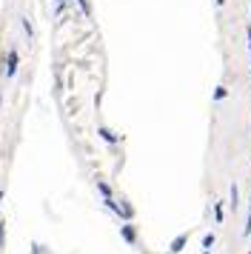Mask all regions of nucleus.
<instances>
[{"label": "nucleus", "mask_w": 251, "mask_h": 254, "mask_svg": "<svg viewBox=\"0 0 251 254\" xmlns=\"http://www.w3.org/2000/svg\"><path fill=\"white\" fill-rule=\"evenodd\" d=\"M228 206H231V211H237L240 208V189H237V183L231 186V203H228Z\"/></svg>", "instance_id": "nucleus-5"}, {"label": "nucleus", "mask_w": 251, "mask_h": 254, "mask_svg": "<svg viewBox=\"0 0 251 254\" xmlns=\"http://www.w3.org/2000/svg\"><path fill=\"white\" fill-rule=\"evenodd\" d=\"M17 66H20V55H17V49H9V55H6V77H14L17 74Z\"/></svg>", "instance_id": "nucleus-1"}, {"label": "nucleus", "mask_w": 251, "mask_h": 254, "mask_svg": "<svg viewBox=\"0 0 251 254\" xmlns=\"http://www.w3.org/2000/svg\"><path fill=\"white\" fill-rule=\"evenodd\" d=\"M203 254H211V249H203Z\"/></svg>", "instance_id": "nucleus-15"}, {"label": "nucleus", "mask_w": 251, "mask_h": 254, "mask_svg": "<svg viewBox=\"0 0 251 254\" xmlns=\"http://www.w3.org/2000/svg\"><path fill=\"white\" fill-rule=\"evenodd\" d=\"M249 254H251V252H249Z\"/></svg>", "instance_id": "nucleus-19"}, {"label": "nucleus", "mask_w": 251, "mask_h": 254, "mask_svg": "<svg viewBox=\"0 0 251 254\" xmlns=\"http://www.w3.org/2000/svg\"><path fill=\"white\" fill-rule=\"evenodd\" d=\"M226 94H228V89H226V86H217V89H214V100H223Z\"/></svg>", "instance_id": "nucleus-9"}, {"label": "nucleus", "mask_w": 251, "mask_h": 254, "mask_svg": "<svg viewBox=\"0 0 251 254\" xmlns=\"http://www.w3.org/2000/svg\"><path fill=\"white\" fill-rule=\"evenodd\" d=\"M246 43H249V55H251V26H249V35H246Z\"/></svg>", "instance_id": "nucleus-13"}, {"label": "nucleus", "mask_w": 251, "mask_h": 254, "mask_svg": "<svg viewBox=\"0 0 251 254\" xmlns=\"http://www.w3.org/2000/svg\"><path fill=\"white\" fill-rule=\"evenodd\" d=\"M249 208H251V203H249Z\"/></svg>", "instance_id": "nucleus-18"}, {"label": "nucleus", "mask_w": 251, "mask_h": 254, "mask_svg": "<svg viewBox=\"0 0 251 254\" xmlns=\"http://www.w3.org/2000/svg\"><path fill=\"white\" fill-rule=\"evenodd\" d=\"M97 191H100L103 200H106V197H112V186H109V183H103V180H97Z\"/></svg>", "instance_id": "nucleus-7"}, {"label": "nucleus", "mask_w": 251, "mask_h": 254, "mask_svg": "<svg viewBox=\"0 0 251 254\" xmlns=\"http://www.w3.org/2000/svg\"><path fill=\"white\" fill-rule=\"evenodd\" d=\"M214 3H217V6H226V0H214Z\"/></svg>", "instance_id": "nucleus-14"}, {"label": "nucleus", "mask_w": 251, "mask_h": 254, "mask_svg": "<svg viewBox=\"0 0 251 254\" xmlns=\"http://www.w3.org/2000/svg\"><path fill=\"white\" fill-rule=\"evenodd\" d=\"M188 237H191L188 231H183V234H177V237H174V240L169 243V254H180L183 249H186V243H188Z\"/></svg>", "instance_id": "nucleus-3"}, {"label": "nucleus", "mask_w": 251, "mask_h": 254, "mask_svg": "<svg viewBox=\"0 0 251 254\" xmlns=\"http://www.w3.org/2000/svg\"><path fill=\"white\" fill-rule=\"evenodd\" d=\"M46 246H40V243H32V254H49V252H43Z\"/></svg>", "instance_id": "nucleus-11"}, {"label": "nucleus", "mask_w": 251, "mask_h": 254, "mask_svg": "<svg viewBox=\"0 0 251 254\" xmlns=\"http://www.w3.org/2000/svg\"><path fill=\"white\" fill-rule=\"evenodd\" d=\"M97 134H100V137L106 140V143H117V140H120V137H117V134L112 131V128H106V126H103L100 131H97Z\"/></svg>", "instance_id": "nucleus-6"}, {"label": "nucleus", "mask_w": 251, "mask_h": 254, "mask_svg": "<svg viewBox=\"0 0 251 254\" xmlns=\"http://www.w3.org/2000/svg\"><path fill=\"white\" fill-rule=\"evenodd\" d=\"M77 3H80V9H83V12H86V14H89V12H91V6H89V0H77Z\"/></svg>", "instance_id": "nucleus-12"}, {"label": "nucleus", "mask_w": 251, "mask_h": 254, "mask_svg": "<svg viewBox=\"0 0 251 254\" xmlns=\"http://www.w3.org/2000/svg\"><path fill=\"white\" fill-rule=\"evenodd\" d=\"M120 237H123L128 246H137V229L131 226V220H123V226H120Z\"/></svg>", "instance_id": "nucleus-2"}, {"label": "nucleus", "mask_w": 251, "mask_h": 254, "mask_svg": "<svg viewBox=\"0 0 251 254\" xmlns=\"http://www.w3.org/2000/svg\"><path fill=\"white\" fill-rule=\"evenodd\" d=\"M3 243H6V223L0 220V249H3Z\"/></svg>", "instance_id": "nucleus-10"}, {"label": "nucleus", "mask_w": 251, "mask_h": 254, "mask_svg": "<svg viewBox=\"0 0 251 254\" xmlns=\"http://www.w3.org/2000/svg\"><path fill=\"white\" fill-rule=\"evenodd\" d=\"M223 220H226V208H223V200H217V203H214V223L220 226Z\"/></svg>", "instance_id": "nucleus-4"}, {"label": "nucleus", "mask_w": 251, "mask_h": 254, "mask_svg": "<svg viewBox=\"0 0 251 254\" xmlns=\"http://www.w3.org/2000/svg\"><path fill=\"white\" fill-rule=\"evenodd\" d=\"M0 103H3V94H0Z\"/></svg>", "instance_id": "nucleus-16"}, {"label": "nucleus", "mask_w": 251, "mask_h": 254, "mask_svg": "<svg viewBox=\"0 0 251 254\" xmlns=\"http://www.w3.org/2000/svg\"><path fill=\"white\" fill-rule=\"evenodd\" d=\"M57 3H63V0H57Z\"/></svg>", "instance_id": "nucleus-17"}, {"label": "nucleus", "mask_w": 251, "mask_h": 254, "mask_svg": "<svg viewBox=\"0 0 251 254\" xmlns=\"http://www.w3.org/2000/svg\"><path fill=\"white\" fill-rule=\"evenodd\" d=\"M214 243H217V234L211 231V234H205V237H203V249H211Z\"/></svg>", "instance_id": "nucleus-8"}]
</instances>
